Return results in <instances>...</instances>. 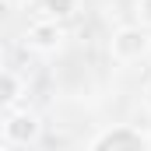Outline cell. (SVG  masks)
Listing matches in <instances>:
<instances>
[{
	"label": "cell",
	"mask_w": 151,
	"mask_h": 151,
	"mask_svg": "<svg viewBox=\"0 0 151 151\" xmlns=\"http://www.w3.org/2000/svg\"><path fill=\"white\" fill-rule=\"evenodd\" d=\"M18 95H21V81L14 70H0V113L4 109H11L14 102H18Z\"/></svg>",
	"instance_id": "5"
},
{
	"label": "cell",
	"mask_w": 151,
	"mask_h": 151,
	"mask_svg": "<svg viewBox=\"0 0 151 151\" xmlns=\"http://www.w3.org/2000/svg\"><path fill=\"white\" fill-rule=\"evenodd\" d=\"M4 4H11V7H21V4H28V0H4Z\"/></svg>",
	"instance_id": "8"
},
{
	"label": "cell",
	"mask_w": 151,
	"mask_h": 151,
	"mask_svg": "<svg viewBox=\"0 0 151 151\" xmlns=\"http://www.w3.org/2000/svg\"><path fill=\"white\" fill-rule=\"evenodd\" d=\"M42 137V123H39L35 113H11L4 119V141L7 144H18V148H28Z\"/></svg>",
	"instance_id": "3"
},
{
	"label": "cell",
	"mask_w": 151,
	"mask_h": 151,
	"mask_svg": "<svg viewBox=\"0 0 151 151\" xmlns=\"http://www.w3.org/2000/svg\"><path fill=\"white\" fill-rule=\"evenodd\" d=\"M144 137H148V148H151V130H148V134H144Z\"/></svg>",
	"instance_id": "9"
},
{
	"label": "cell",
	"mask_w": 151,
	"mask_h": 151,
	"mask_svg": "<svg viewBox=\"0 0 151 151\" xmlns=\"http://www.w3.org/2000/svg\"><path fill=\"white\" fill-rule=\"evenodd\" d=\"M88 148L91 151H134V148H148V137L137 127H130V123H116L109 130L95 134Z\"/></svg>",
	"instance_id": "1"
},
{
	"label": "cell",
	"mask_w": 151,
	"mask_h": 151,
	"mask_svg": "<svg viewBox=\"0 0 151 151\" xmlns=\"http://www.w3.org/2000/svg\"><path fill=\"white\" fill-rule=\"evenodd\" d=\"M25 39H28V46L39 49V53H56L63 46V28H60L56 18H42V21H35L25 32Z\"/></svg>",
	"instance_id": "4"
},
{
	"label": "cell",
	"mask_w": 151,
	"mask_h": 151,
	"mask_svg": "<svg viewBox=\"0 0 151 151\" xmlns=\"http://www.w3.org/2000/svg\"><path fill=\"white\" fill-rule=\"evenodd\" d=\"M137 21L151 28V0H137Z\"/></svg>",
	"instance_id": "7"
},
{
	"label": "cell",
	"mask_w": 151,
	"mask_h": 151,
	"mask_svg": "<svg viewBox=\"0 0 151 151\" xmlns=\"http://www.w3.org/2000/svg\"><path fill=\"white\" fill-rule=\"evenodd\" d=\"M42 11H46V18L63 21V18H70L77 11V0H42Z\"/></svg>",
	"instance_id": "6"
},
{
	"label": "cell",
	"mask_w": 151,
	"mask_h": 151,
	"mask_svg": "<svg viewBox=\"0 0 151 151\" xmlns=\"http://www.w3.org/2000/svg\"><path fill=\"white\" fill-rule=\"evenodd\" d=\"M148 106H151V84H148Z\"/></svg>",
	"instance_id": "10"
},
{
	"label": "cell",
	"mask_w": 151,
	"mask_h": 151,
	"mask_svg": "<svg viewBox=\"0 0 151 151\" xmlns=\"http://www.w3.org/2000/svg\"><path fill=\"white\" fill-rule=\"evenodd\" d=\"M148 46H151V39H148V32L141 25H127V28H119L113 35L109 53H113V60H119V63H134V60H141L148 53Z\"/></svg>",
	"instance_id": "2"
}]
</instances>
